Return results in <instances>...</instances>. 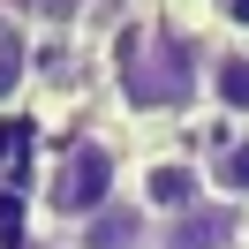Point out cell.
Returning a JSON list of instances; mask_svg holds the SVG:
<instances>
[{
    "label": "cell",
    "mask_w": 249,
    "mask_h": 249,
    "mask_svg": "<svg viewBox=\"0 0 249 249\" xmlns=\"http://www.w3.org/2000/svg\"><path fill=\"white\" fill-rule=\"evenodd\" d=\"M31 83H38V31L0 0V106H16Z\"/></svg>",
    "instance_id": "7"
},
{
    "label": "cell",
    "mask_w": 249,
    "mask_h": 249,
    "mask_svg": "<svg viewBox=\"0 0 249 249\" xmlns=\"http://www.w3.org/2000/svg\"><path fill=\"white\" fill-rule=\"evenodd\" d=\"M46 234H38V212L31 196H16V189H0V249H38Z\"/></svg>",
    "instance_id": "10"
},
{
    "label": "cell",
    "mask_w": 249,
    "mask_h": 249,
    "mask_svg": "<svg viewBox=\"0 0 249 249\" xmlns=\"http://www.w3.org/2000/svg\"><path fill=\"white\" fill-rule=\"evenodd\" d=\"M151 227H159V219L143 212L136 196H121V204H106L98 219H83V227L68 234V249H151Z\"/></svg>",
    "instance_id": "6"
},
{
    "label": "cell",
    "mask_w": 249,
    "mask_h": 249,
    "mask_svg": "<svg viewBox=\"0 0 249 249\" xmlns=\"http://www.w3.org/2000/svg\"><path fill=\"white\" fill-rule=\"evenodd\" d=\"M212 38L196 16L151 0L136 16H121L98 46V76L113 91V113L121 121H143V128H166L181 113L204 106V61H212Z\"/></svg>",
    "instance_id": "1"
},
{
    "label": "cell",
    "mask_w": 249,
    "mask_h": 249,
    "mask_svg": "<svg viewBox=\"0 0 249 249\" xmlns=\"http://www.w3.org/2000/svg\"><path fill=\"white\" fill-rule=\"evenodd\" d=\"M204 189L249 212V128H227L219 143H204Z\"/></svg>",
    "instance_id": "8"
},
{
    "label": "cell",
    "mask_w": 249,
    "mask_h": 249,
    "mask_svg": "<svg viewBox=\"0 0 249 249\" xmlns=\"http://www.w3.org/2000/svg\"><path fill=\"white\" fill-rule=\"evenodd\" d=\"M121 196H128V136H121V121H91L38 166L31 212H38V234L68 242L83 219H98Z\"/></svg>",
    "instance_id": "2"
},
{
    "label": "cell",
    "mask_w": 249,
    "mask_h": 249,
    "mask_svg": "<svg viewBox=\"0 0 249 249\" xmlns=\"http://www.w3.org/2000/svg\"><path fill=\"white\" fill-rule=\"evenodd\" d=\"M8 8H16L31 31H76V23L91 16L98 0H8Z\"/></svg>",
    "instance_id": "9"
},
{
    "label": "cell",
    "mask_w": 249,
    "mask_h": 249,
    "mask_svg": "<svg viewBox=\"0 0 249 249\" xmlns=\"http://www.w3.org/2000/svg\"><path fill=\"white\" fill-rule=\"evenodd\" d=\"M38 249H68V242H53V234H46V242H38Z\"/></svg>",
    "instance_id": "11"
},
{
    "label": "cell",
    "mask_w": 249,
    "mask_h": 249,
    "mask_svg": "<svg viewBox=\"0 0 249 249\" xmlns=\"http://www.w3.org/2000/svg\"><path fill=\"white\" fill-rule=\"evenodd\" d=\"M234 8H249V0H234Z\"/></svg>",
    "instance_id": "12"
},
{
    "label": "cell",
    "mask_w": 249,
    "mask_h": 249,
    "mask_svg": "<svg viewBox=\"0 0 249 249\" xmlns=\"http://www.w3.org/2000/svg\"><path fill=\"white\" fill-rule=\"evenodd\" d=\"M204 106L227 113V128H249V38L219 31L212 61H204Z\"/></svg>",
    "instance_id": "5"
},
{
    "label": "cell",
    "mask_w": 249,
    "mask_h": 249,
    "mask_svg": "<svg viewBox=\"0 0 249 249\" xmlns=\"http://www.w3.org/2000/svg\"><path fill=\"white\" fill-rule=\"evenodd\" d=\"M128 196L151 219H174V212H189V204H204L212 196V189H204V151L196 143H151V151H136L128 159Z\"/></svg>",
    "instance_id": "3"
},
{
    "label": "cell",
    "mask_w": 249,
    "mask_h": 249,
    "mask_svg": "<svg viewBox=\"0 0 249 249\" xmlns=\"http://www.w3.org/2000/svg\"><path fill=\"white\" fill-rule=\"evenodd\" d=\"M151 249H249V212L227 204V196H204V204H189V212L159 219Z\"/></svg>",
    "instance_id": "4"
}]
</instances>
